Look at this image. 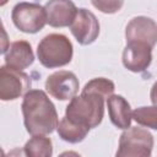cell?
<instances>
[{
	"label": "cell",
	"mask_w": 157,
	"mask_h": 157,
	"mask_svg": "<svg viewBox=\"0 0 157 157\" xmlns=\"http://www.w3.org/2000/svg\"><path fill=\"white\" fill-rule=\"evenodd\" d=\"M152 148V134L146 129L130 126L121 132L115 155L118 157H150Z\"/></svg>",
	"instance_id": "277c9868"
},
{
	"label": "cell",
	"mask_w": 157,
	"mask_h": 157,
	"mask_svg": "<svg viewBox=\"0 0 157 157\" xmlns=\"http://www.w3.org/2000/svg\"><path fill=\"white\" fill-rule=\"evenodd\" d=\"M150 98H151L152 104L157 107V81L153 83V86H152V88H151V92H150Z\"/></svg>",
	"instance_id": "d6986e66"
},
{
	"label": "cell",
	"mask_w": 157,
	"mask_h": 157,
	"mask_svg": "<svg viewBox=\"0 0 157 157\" xmlns=\"http://www.w3.org/2000/svg\"><path fill=\"white\" fill-rule=\"evenodd\" d=\"M107 107L110 121L118 129L125 130L130 128L132 119V110L129 102L119 94H112L107 98Z\"/></svg>",
	"instance_id": "4fadbf2b"
},
{
	"label": "cell",
	"mask_w": 157,
	"mask_h": 157,
	"mask_svg": "<svg viewBox=\"0 0 157 157\" xmlns=\"http://www.w3.org/2000/svg\"><path fill=\"white\" fill-rule=\"evenodd\" d=\"M4 59L5 65L17 70H23L33 64L34 54L31 44L27 40H16L9 45Z\"/></svg>",
	"instance_id": "7c38bea8"
},
{
	"label": "cell",
	"mask_w": 157,
	"mask_h": 157,
	"mask_svg": "<svg viewBox=\"0 0 157 157\" xmlns=\"http://www.w3.org/2000/svg\"><path fill=\"white\" fill-rule=\"evenodd\" d=\"M132 119L142 126L157 130V107H139L132 110Z\"/></svg>",
	"instance_id": "2e32d148"
},
{
	"label": "cell",
	"mask_w": 157,
	"mask_h": 157,
	"mask_svg": "<svg viewBox=\"0 0 157 157\" xmlns=\"http://www.w3.org/2000/svg\"><path fill=\"white\" fill-rule=\"evenodd\" d=\"M23 124L31 135L52 134L59 124L55 105L42 90H29L21 104Z\"/></svg>",
	"instance_id": "6da1fadb"
},
{
	"label": "cell",
	"mask_w": 157,
	"mask_h": 157,
	"mask_svg": "<svg viewBox=\"0 0 157 157\" xmlns=\"http://www.w3.org/2000/svg\"><path fill=\"white\" fill-rule=\"evenodd\" d=\"M80 82L76 75L67 70H59L49 75L45 80L47 92L58 101H67L78 92Z\"/></svg>",
	"instance_id": "52a82bcc"
},
{
	"label": "cell",
	"mask_w": 157,
	"mask_h": 157,
	"mask_svg": "<svg viewBox=\"0 0 157 157\" xmlns=\"http://www.w3.org/2000/svg\"><path fill=\"white\" fill-rule=\"evenodd\" d=\"M44 7L47 22L52 27H70L78 10L72 0H48Z\"/></svg>",
	"instance_id": "8fae6325"
},
{
	"label": "cell",
	"mask_w": 157,
	"mask_h": 157,
	"mask_svg": "<svg viewBox=\"0 0 157 157\" xmlns=\"http://www.w3.org/2000/svg\"><path fill=\"white\" fill-rule=\"evenodd\" d=\"M74 54V47L70 39L60 33L45 36L37 47L39 63L47 69H55L67 65Z\"/></svg>",
	"instance_id": "3957f363"
},
{
	"label": "cell",
	"mask_w": 157,
	"mask_h": 157,
	"mask_svg": "<svg viewBox=\"0 0 157 157\" xmlns=\"http://www.w3.org/2000/svg\"><path fill=\"white\" fill-rule=\"evenodd\" d=\"M91 2L103 13H115L124 5V0H91Z\"/></svg>",
	"instance_id": "ac0fdd59"
},
{
	"label": "cell",
	"mask_w": 157,
	"mask_h": 157,
	"mask_svg": "<svg viewBox=\"0 0 157 157\" xmlns=\"http://www.w3.org/2000/svg\"><path fill=\"white\" fill-rule=\"evenodd\" d=\"M58 135L61 140L69 142V144H78L81 141L85 140V137L87 136L90 128L74 123L70 119H67L66 117H64L56 128Z\"/></svg>",
	"instance_id": "5bb4252c"
},
{
	"label": "cell",
	"mask_w": 157,
	"mask_h": 157,
	"mask_svg": "<svg viewBox=\"0 0 157 157\" xmlns=\"http://www.w3.org/2000/svg\"><path fill=\"white\" fill-rule=\"evenodd\" d=\"M23 152L28 157H50L53 155V144L45 135H32L26 142Z\"/></svg>",
	"instance_id": "9a60e30c"
},
{
	"label": "cell",
	"mask_w": 157,
	"mask_h": 157,
	"mask_svg": "<svg viewBox=\"0 0 157 157\" xmlns=\"http://www.w3.org/2000/svg\"><path fill=\"white\" fill-rule=\"evenodd\" d=\"M70 31L81 45L92 44L99 36V22L93 12L87 9H78Z\"/></svg>",
	"instance_id": "ba28073f"
},
{
	"label": "cell",
	"mask_w": 157,
	"mask_h": 157,
	"mask_svg": "<svg viewBox=\"0 0 157 157\" xmlns=\"http://www.w3.org/2000/svg\"><path fill=\"white\" fill-rule=\"evenodd\" d=\"M31 77L22 70L7 65L0 67V99L13 101L25 96L31 88Z\"/></svg>",
	"instance_id": "8992f818"
},
{
	"label": "cell",
	"mask_w": 157,
	"mask_h": 157,
	"mask_svg": "<svg viewBox=\"0 0 157 157\" xmlns=\"http://www.w3.org/2000/svg\"><path fill=\"white\" fill-rule=\"evenodd\" d=\"M104 99H107V97L102 93L82 88L80 96L70 99L65 109V117L74 123L93 129L103 120Z\"/></svg>",
	"instance_id": "7a4b0ae2"
},
{
	"label": "cell",
	"mask_w": 157,
	"mask_h": 157,
	"mask_svg": "<svg viewBox=\"0 0 157 157\" xmlns=\"http://www.w3.org/2000/svg\"><path fill=\"white\" fill-rule=\"evenodd\" d=\"M11 20L16 28L23 33H37L48 23L45 7L37 2L22 1L13 6Z\"/></svg>",
	"instance_id": "5b68a950"
},
{
	"label": "cell",
	"mask_w": 157,
	"mask_h": 157,
	"mask_svg": "<svg viewBox=\"0 0 157 157\" xmlns=\"http://www.w3.org/2000/svg\"><path fill=\"white\" fill-rule=\"evenodd\" d=\"M125 38L126 43H145L153 48L157 43V23L150 17L136 16L126 25Z\"/></svg>",
	"instance_id": "9c48e42d"
},
{
	"label": "cell",
	"mask_w": 157,
	"mask_h": 157,
	"mask_svg": "<svg viewBox=\"0 0 157 157\" xmlns=\"http://www.w3.org/2000/svg\"><path fill=\"white\" fill-rule=\"evenodd\" d=\"M83 88L91 90V91H94V92H98V93H102L103 96H105L108 98V97H110L114 93L115 85L109 78H105V77H96V78H92L91 81H88L85 85Z\"/></svg>",
	"instance_id": "e0dca14e"
},
{
	"label": "cell",
	"mask_w": 157,
	"mask_h": 157,
	"mask_svg": "<svg viewBox=\"0 0 157 157\" xmlns=\"http://www.w3.org/2000/svg\"><path fill=\"white\" fill-rule=\"evenodd\" d=\"M123 65L132 72H142L151 65L152 47L145 43H126L123 50Z\"/></svg>",
	"instance_id": "30bf717a"
}]
</instances>
